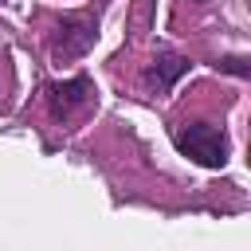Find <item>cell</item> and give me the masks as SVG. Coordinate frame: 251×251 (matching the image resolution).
Returning a JSON list of instances; mask_svg holds the SVG:
<instances>
[{
  "mask_svg": "<svg viewBox=\"0 0 251 251\" xmlns=\"http://www.w3.org/2000/svg\"><path fill=\"white\" fill-rule=\"evenodd\" d=\"M176 149L184 157H192L196 165H204V169H224L227 157H231L227 133L220 126H212V122H188V126H180L176 129Z\"/></svg>",
  "mask_w": 251,
  "mask_h": 251,
  "instance_id": "cell-1",
  "label": "cell"
},
{
  "mask_svg": "<svg viewBox=\"0 0 251 251\" xmlns=\"http://www.w3.org/2000/svg\"><path fill=\"white\" fill-rule=\"evenodd\" d=\"M90 94H94V82L86 75H75L67 82H51L47 86V102H51V114L55 118H67L71 110H78L82 102H90Z\"/></svg>",
  "mask_w": 251,
  "mask_h": 251,
  "instance_id": "cell-2",
  "label": "cell"
},
{
  "mask_svg": "<svg viewBox=\"0 0 251 251\" xmlns=\"http://www.w3.org/2000/svg\"><path fill=\"white\" fill-rule=\"evenodd\" d=\"M94 43V20H63L55 39V59H78Z\"/></svg>",
  "mask_w": 251,
  "mask_h": 251,
  "instance_id": "cell-3",
  "label": "cell"
},
{
  "mask_svg": "<svg viewBox=\"0 0 251 251\" xmlns=\"http://www.w3.org/2000/svg\"><path fill=\"white\" fill-rule=\"evenodd\" d=\"M184 71H188V59H184V55L165 51V55H157V59L145 67V75H141V78H145V86H149V90H169Z\"/></svg>",
  "mask_w": 251,
  "mask_h": 251,
  "instance_id": "cell-4",
  "label": "cell"
},
{
  "mask_svg": "<svg viewBox=\"0 0 251 251\" xmlns=\"http://www.w3.org/2000/svg\"><path fill=\"white\" fill-rule=\"evenodd\" d=\"M216 67H220V71H227V75H235V78H247V75H251V67H247V59H243V55H224Z\"/></svg>",
  "mask_w": 251,
  "mask_h": 251,
  "instance_id": "cell-5",
  "label": "cell"
},
{
  "mask_svg": "<svg viewBox=\"0 0 251 251\" xmlns=\"http://www.w3.org/2000/svg\"><path fill=\"white\" fill-rule=\"evenodd\" d=\"M0 4H4V0H0Z\"/></svg>",
  "mask_w": 251,
  "mask_h": 251,
  "instance_id": "cell-6",
  "label": "cell"
},
{
  "mask_svg": "<svg viewBox=\"0 0 251 251\" xmlns=\"http://www.w3.org/2000/svg\"><path fill=\"white\" fill-rule=\"evenodd\" d=\"M196 4H200V0H196Z\"/></svg>",
  "mask_w": 251,
  "mask_h": 251,
  "instance_id": "cell-7",
  "label": "cell"
}]
</instances>
